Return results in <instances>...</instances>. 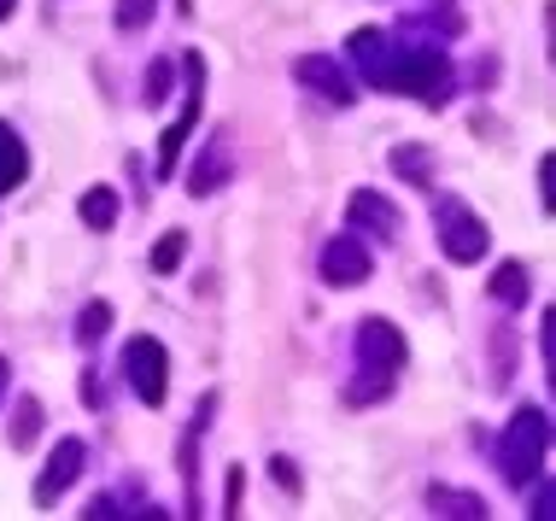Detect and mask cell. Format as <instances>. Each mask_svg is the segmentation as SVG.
I'll list each match as a JSON object with an SVG mask.
<instances>
[{"label": "cell", "instance_id": "obj_1", "mask_svg": "<svg viewBox=\"0 0 556 521\" xmlns=\"http://www.w3.org/2000/svg\"><path fill=\"white\" fill-rule=\"evenodd\" d=\"M352 59H364V82L387 88V94H416V100L451 94V59L440 48H399L381 29H357Z\"/></svg>", "mask_w": 556, "mask_h": 521}, {"label": "cell", "instance_id": "obj_2", "mask_svg": "<svg viewBox=\"0 0 556 521\" xmlns=\"http://www.w3.org/2000/svg\"><path fill=\"white\" fill-rule=\"evenodd\" d=\"M545 452H551V416L539 405L516 410L509 428H504V440H498V474L528 493V486L539 481V469H545Z\"/></svg>", "mask_w": 556, "mask_h": 521}, {"label": "cell", "instance_id": "obj_3", "mask_svg": "<svg viewBox=\"0 0 556 521\" xmlns=\"http://www.w3.org/2000/svg\"><path fill=\"white\" fill-rule=\"evenodd\" d=\"M433 229H440V252L451 264H480V258H486V246H492L486 223H480L463 200H440V205H433Z\"/></svg>", "mask_w": 556, "mask_h": 521}, {"label": "cell", "instance_id": "obj_4", "mask_svg": "<svg viewBox=\"0 0 556 521\" xmlns=\"http://www.w3.org/2000/svg\"><path fill=\"white\" fill-rule=\"evenodd\" d=\"M124 381L135 386L141 405H164V393H170V352L153 334H135L124 346Z\"/></svg>", "mask_w": 556, "mask_h": 521}, {"label": "cell", "instance_id": "obj_5", "mask_svg": "<svg viewBox=\"0 0 556 521\" xmlns=\"http://www.w3.org/2000/svg\"><path fill=\"white\" fill-rule=\"evenodd\" d=\"M404 364V334L387 317H364L357 322V376H399Z\"/></svg>", "mask_w": 556, "mask_h": 521}, {"label": "cell", "instance_id": "obj_6", "mask_svg": "<svg viewBox=\"0 0 556 521\" xmlns=\"http://www.w3.org/2000/svg\"><path fill=\"white\" fill-rule=\"evenodd\" d=\"M182 65H188V106H182V117H176V124L159 136V176H176V165H182V141L193 136V124H200V100H205V59L188 53Z\"/></svg>", "mask_w": 556, "mask_h": 521}, {"label": "cell", "instance_id": "obj_7", "mask_svg": "<svg viewBox=\"0 0 556 521\" xmlns=\"http://www.w3.org/2000/svg\"><path fill=\"white\" fill-rule=\"evenodd\" d=\"M317 270H323L328 288H364L369 270H375V258H369V246L357 241V234H334V241L323 246Z\"/></svg>", "mask_w": 556, "mask_h": 521}, {"label": "cell", "instance_id": "obj_8", "mask_svg": "<svg viewBox=\"0 0 556 521\" xmlns=\"http://www.w3.org/2000/svg\"><path fill=\"white\" fill-rule=\"evenodd\" d=\"M83 463H88V445L83 440H59V452L48 457V469H41V481H36V504H41V510L59 504L71 486L83 481Z\"/></svg>", "mask_w": 556, "mask_h": 521}, {"label": "cell", "instance_id": "obj_9", "mask_svg": "<svg viewBox=\"0 0 556 521\" xmlns=\"http://www.w3.org/2000/svg\"><path fill=\"white\" fill-rule=\"evenodd\" d=\"M293 77L305 82V88H317L328 106H352V100H357V82L345 77V65H334L328 53H305V59L293 65Z\"/></svg>", "mask_w": 556, "mask_h": 521}, {"label": "cell", "instance_id": "obj_10", "mask_svg": "<svg viewBox=\"0 0 556 521\" xmlns=\"http://www.w3.org/2000/svg\"><path fill=\"white\" fill-rule=\"evenodd\" d=\"M345 217H352V229L375 234V241H399V229H404V217L393 212V200H381L375 188H357L352 205H345Z\"/></svg>", "mask_w": 556, "mask_h": 521}, {"label": "cell", "instance_id": "obj_11", "mask_svg": "<svg viewBox=\"0 0 556 521\" xmlns=\"http://www.w3.org/2000/svg\"><path fill=\"white\" fill-rule=\"evenodd\" d=\"M229 176H235V141L212 136V141H205V153H200V165H193V176H188V193H193V200H205V193H217Z\"/></svg>", "mask_w": 556, "mask_h": 521}, {"label": "cell", "instance_id": "obj_12", "mask_svg": "<svg viewBox=\"0 0 556 521\" xmlns=\"http://www.w3.org/2000/svg\"><path fill=\"white\" fill-rule=\"evenodd\" d=\"M486 293H492L498 305L521 310V305H528V293H533V276H528V264H498V270H492V281H486Z\"/></svg>", "mask_w": 556, "mask_h": 521}, {"label": "cell", "instance_id": "obj_13", "mask_svg": "<svg viewBox=\"0 0 556 521\" xmlns=\"http://www.w3.org/2000/svg\"><path fill=\"white\" fill-rule=\"evenodd\" d=\"M29 176V153H24V136L12 124H0V193H12Z\"/></svg>", "mask_w": 556, "mask_h": 521}, {"label": "cell", "instance_id": "obj_14", "mask_svg": "<svg viewBox=\"0 0 556 521\" xmlns=\"http://www.w3.org/2000/svg\"><path fill=\"white\" fill-rule=\"evenodd\" d=\"M393 170L404 176V182L428 188L433 182V153H428L422 141H404V147H393Z\"/></svg>", "mask_w": 556, "mask_h": 521}, {"label": "cell", "instance_id": "obj_15", "mask_svg": "<svg viewBox=\"0 0 556 521\" xmlns=\"http://www.w3.org/2000/svg\"><path fill=\"white\" fill-rule=\"evenodd\" d=\"M428 510L433 516H486V498H475V493H457V486H433L428 493Z\"/></svg>", "mask_w": 556, "mask_h": 521}, {"label": "cell", "instance_id": "obj_16", "mask_svg": "<svg viewBox=\"0 0 556 521\" xmlns=\"http://www.w3.org/2000/svg\"><path fill=\"white\" fill-rule=\"evenodd\" d=\"M117 205H124V200H117V188H88L83 193V223H88V229H112Z\"/></svg>", "mask_w": 556, "mask_h": 521}, {"label": "cell", "instance_id": "obj_17", "mask_svg": "<svg viewBox=\"0 0 556 521\" xmlns=\"http://www.w3.org/2000/svg\"><path fill=\"white\" fill-rule=\"evenodd\" d=\"M36 434H41V398H29V393H24V398H18V410H12L7 440L24 452V445H36Z\"/></svg>", "mask_w": 556, "mask_h": 521}, {"label": "cell", "instance_id": "obj_18", "mask_svg": "<svg viewBox=\"0 0 556 521\" xmlns=\"http://www.w3.org/2000/svg\"><path fill=\"white\" fill-rule=\"evenodd\" d=\"M106 329H112V305L94 300V305L77 317V346H100V334H106Z\"/></svg>", "mask_w": 556, "mask_h": 521}, {"label": "cell", "instance_id": "obj_19", "mask_svg": "<svg viewBox=\"0 0 556 521\" xmlns=\"http://www.w3.org/2000/svg\"><path fill=\"white\" fill-rule=\"evenodd\" d=\"M182 252H188V234H182V229L159 234V246H153V270H159V276H170L176 264H182Z\"/></svg>", "mask_w": 556, "mask_h": 521}, {"label": "cell", "instance_id": "obj_20", "mask_svg": "<svg viewBox=\"0 0 556 521\" xmlns=\"http://www.w3.org/2000/svg\"><path fill=\"white\" fill-rule=\"evenodd\" d=\"M153 12H159V0H117V29L135 36V29L153 24Z\"/></svg>", "mask_w": 556, "mask_h": 521}, {"label": "cell", "instance_id": "obj_21", "mask_svg": "<svg viewBox=\"0 0 556 521\" xmlns=\"http://www.w3.org/2000/svg\"><path fill=\"white\" fill-rule=\"evenodd\" d=\"M164 94H170V65H153V71H147V100L159 106Z\"/></svg>", "mask_w": 556, "mask_h": 521}, {"label": "cell", "instance_id": "obj_22", "mask_svg": "<svg viewBox=\"0 0 556 521\" xmlns=\"http://www.w3.org/2000/svg\"><path fill=\"white\" fill-rule=\"evenodd\" d=\"M240 493H247V469H229V498H223V516H240Z\"/></svg>", "mask_w": 556, "mask_h": 521}, {"label": "cell", "instance_id": "obj_23", "mask_svg": "<svg viewBox=\"0 0 556 521\" xmlns=\"http://www.w3.org/2000/svg\"><path fill=\"white\" fill-rule=\"evenodd\" d=\"M269 469H276V481L288 486V493H299V469L288 463V457H276V463H269Z\"/></svg>", "mask_w": 556, "mask_h": 521}, {"label": "cell", "instance_id": "obj_24", "mask_svg": "<svg viewBox=\"0 0 556 521\" xmlns=\"http://www.w3.org/2000/svg\"><path fill=\"white\" fill-rule=\"evenodd\" d=\"M83 405H88V410L100 405V381H94V376H83Z\"/></svg>", "mask_w": 556, "mask_h": 521}, {"label": "cell", "instance_id": "obj_25", "mask_svg": "<svg viewBox=\"0 0 556 521\" xmlns=\"http://www.w3.org/2000/svg\"><path fill=\"white\" fill-rule=\"evenodd\" d=\"M12 7H18V0H0V24H7V18H12Z\"/></svg>", "mask_w": 556, "mask_h": 521}, {"label": "cell", "instance_id": "obj_26", "mask_svg": "<svg viewBox=\"0 0 556 521\" xmlns=\"http://www.w3.org/2000/svg\"><path fill=\"white\" fill-rule=\"evenodd\" d=\"M7 376H12V369H7V357H0V393H7Z\"/></svg>", "mask_w": 556, "mask_h": 521}]
</instances>
